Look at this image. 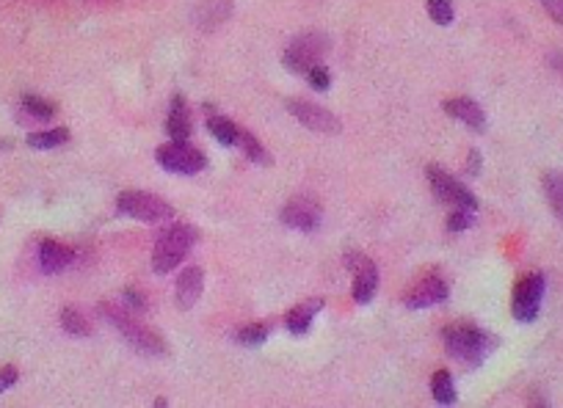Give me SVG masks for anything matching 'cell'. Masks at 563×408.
<instances>
[{"label":"cell","mask_w":563,"mask_h":408,"mask_svg":"<svg viewBox=\"0 0 563 408\" xmlns=\"http://www.w3.org/2000/svg\"><path fill=\"white\" fill-rule=\"evenodd\" d=\"M442 337H445L447 353L467 364V368H481L487 362V356L498 348V337L476 326H451L445 328Z\"/></svg>","instance_id":"1"},{"label":"cell","mask_w":563,"mask_h":408,"mask_svg":"<svg viewBox=\"0 0 563 408\" xmlns=\"http://www.w3.org/2000/svg\"><path fill=\"white\" fill-rule=\"evenodd\" d=\"M100 315L108 317V321L113 323V328H117V332L122 334V337L128 339V343L133 345L139 353H147V356H164L166 353L164 339H160L155 332H149V326H144L141 321H135V317L130 315L128 307H117V303L103 301L100 303Z\"/></svg>","instance_id":"2"},{"label":"cell","mask_w":563,"mask_h":408,"mask_svg":"<svg viewBox=\"0 0 563 408\" xmlns=\"http://www.w3.org/2000/svg\"><path fill=\"white\" fill-rule=\"evenodd\" d=\"M196 240V229L188 227V224H175V227L164 229L155 240L153 251V271L155 274L166 276L177 268V265L185 260V254L191 251Z\"/></svg>","instance_id":"3"},{"label":"cell","mask_w":563,"mask_h":408,"mask_svg":"<svg viewBox=\"0 0 563 408\" xmlns=\"http://www.w3.org/2000/svg\"><path fill=\"white\" fill-rule=\"evenodd\" d=\"M117 211L119 216L135 218L141 224H158V221H169L175 216L171 204L164 202L160 196L147 191H124L119 193L117 199Z\"/></svg>","instance_id":"4"},{"label":"cell","mask_w":563,"mask_h":408,"mask_svg":"<svg viewBox=\"0 0 563 408\" xmlns=\"http://www.w3.org/2000/svg\"><path fill=\"white\" fill-rule=\"evenodd\" d=\"M328 50V36L318 34V31H310V34L296 36L288 45L285 56H282V64L288 67L296 75H307L315 64H321V59Z\"/></svg>","instance_id":"5"},{"label":"cell","mask_w":563,"mask_h":408,"mask_svg":"<svg viewBox=\"0 0 563 408\" xmlns=\"http://www.w3.org/2000/svg\"><path fill=\"white\" fill-rule=\"evenodd\" d=\"M547 279L544 274L534 271V274L523 276L514 290V301H511V315L519 323H534L541 312V301H544Z\"/></svg>","instance_id":"6"},{"label":"cell","mask_w":563,"mask_h":408,"mask_svg":"<svg viewBox=\"0 0 563 408\" xmlns=\"http://www.w3.org/2000/svg\"><path fill=\"white\" fill-rule=\"evenodd\" d=\"M158 164L164 166L166 171H171V175H200L202 169L207 166V158L202 155V149H196V146H191L188 141H169V144L158 146Z\"/></svg>","instance_id":"7"},{"label":"cell","mask_w":563,"mask_h":408,"mask_svg":"<svg viewBox=\"0 0 563 408\" xmlns=\"http://www.w3.org/2000/svg\"><path fill=\"white\" fill-rule=\"evenodd\" d=\"M429 180L440 202L453 204V207H464V211H478L476 193L469 191L467 185H462L456 177L447 175L445 169H440V166H429Z\"/></svg>","instance_id":"8"},{"label":"cell","mask_w":563,"mask_h":408,"mask_svg":"<svg viewBox=\"0 0 563 408\" xmlns=\"http://www.w3.org/2000/svg\"><path fill=\"white\" fill-rule=\"evenodd\" d=\"M346 265L354 274V301L357 303H370L379 290V268L370 257H364L362 251H348Z\"/></svg>","instance_id":"9"},{"label":"cell","mask_w":563,"mask_h":408,"mask_svg":"<svg viewBox=\"0 0 563 408\" xmlns=\"http://www.w3.org/2000/svg\"><path fill=\"white\" fill-rule=\"evenodd\" d=\"M288 111L294 113L296 119H299L304 128L315 130V133H326V135H337L340 133V119L335 117L332 111H326L323 106H318V103H312V99H288Z\"/></svg>","instance_id":"10"},{"label":"cell","mask_w":563,"mask_h":408,"mask_svg":"<svg viewBox=\"0 0 563 408\" xmlns=\"http://www.w3.org/2000/svg\"><path fill=\"white\" fill-rule=\"evenodd\" d=\"M282 224L290 229H299V232H315L321 227V207H318L315 199L299 196L294 202H288L279 213Z\"/></svg>","instance_id":"11"},{"label":"cell","mask_w":563,"mask_h":408,"mask_svg":"<svg viewBox=\"0 0 563 408\" xmlns=\"http://www.w3.org/2000/svg\"><path fill=\"white\" fill-rule=\"evenodd\" d=\"M447 292H451L447 290V281L442 279L440 274L422 276V279L411 287L409 296H406V307H409V310H429L434 303L445 301Z\"/></svg>","instance_id":"12"},{"label":"cell","mask_w":563,"mask_h":408,"mask_svg":"<svg viewBox=\"0 0 563 408\" xmlns=\"http://www.w3.org/2000/svg\"><path fill=\"white\" fill-rule=\"evenodd\" d=\"M445 113L447 117H453V119H458V122L467 124L472 133H483V130H487V113H483V108L478 106L472 97L447 99Z\"/></svg>","instance_id":"13"},{"label":"cell","mask_w":563,"mask_h":408,"mask_svg":"<svg viewBox=\"0 0 563 408\" xmlns=\"http://www.w3.org/2000/svg\"><path fill=\"white\" fill-rule=\"evenodd\" d=\"M177 303H180V310H191V307H196L202 298V292H205V274H202V268H196V265H191V268L182 271L180 276H177Z\"/></svg>","instance_id":"14"},{"label":"cell","mask_w":563,"mask_h":408,"mask_svg":"<svg viewBox=\"0 0 563 408\" xmlns=\"http://www.w3.org/2000/svg\"><path fill=\"white\" fill-rule=\"evenodd\" d=\"M75 260V251L64 243H56V240H41L39 245V268L41 274H61L67 271Z\"/></svg>","instance_id":"15"},{"label":"cell","mask_w":563,"mask_h":408,"mask_svg":"<svg viewBox=\"0 0 563 408\" xmlns=\"http://www.w3.org/2000/svg\"><path fill=\"white\" fill-rule=\"evenodd\" d=\"M191 111L185 106V97L182 94H175L171 97V108L169 117H166V133L171 135V141H188L191 135Z\"/></svg>","instance_id":"16"},{"label":"cell","mask_w":563,"mask_h":408,"mask_svg":"<svg viewBox=\"0 0 563 408\" xmlns=\"http://www.w3.org/2000/svg\"><path fill=\"white\" fill-rule=\"evenodd\" d=\"M232 14V0H205L194 12V23L202 31H213Z\"/></svg>","instance_id":"17"},{"label":"cell","mask_w":563,"mask_h":408,"mask_svg":"<svg viewBox=\"0 0 563 408\" xmlns=\"http://www.w3.org/2000/svg\"><path fill=\"white\" fill-rule=\"evenodd\" d=\"M321 307H323V301H318V298H315V301L299 303L296 310H290L288 317H285V326H288V332L296 334V337H301V334L310 332L312 317L321 312Z\"/></svg>","instance_id":"18"},{"label":"cell","mask_w":563,"mask_h":408,"mask_svg":"<svg viewBox=\"0 0 563 408\" xmlns=\"http://www.w3.org/2000/svg\"><path fill=\"white\" fill-rule=\"evenodd\" d=\"M211 119H207V130H211L213 139L224 146H235L238 144V135H241V128L232 122V119L221 117V113H213V108H207Z\"/></svg>","instance_id":"19"},{"label":"cell","mask_w":563,"mask_h":408,"mask_svg":"<svg viewBox=\"0 0 563 408\" xmlns=\"http://www.w3.org/2000/svg\"><path fill=\"white\" fill-rule=\"evenodd\" d=\"M544 196L550 202V211L558 221H563V171H547L544 175Z\"/></svg>","instance_id":"20"},{"label":"cell","mask_w":563,"mask_h":408,"mask_svg":"<svg viewBox=\"0 0 563 408\" xmlns=\"http://www.w3.org/2000/svg\"><path fill=\"white\" fill-rule=\"evenodd\" d=\"M25 141H28L31 149H56V146H61L70 141V130L67 128L39 130V133H31Z\"/></svg>","instance_id":"21"},{"label":"cell","mask_w":563,"mask_h":408,"mask_svg":"<svg viewBox=\"0 0 563 408\" xmlns=\"http://www.w3.org/2000/svg\"><path fill=\"white\" fill-rule=\"evenodd\" d=\"M431 395L442 406H451L456 403V386H453V375L447 370H436L434 379H431Z\"/></svg>","instance_id":"22"},{"label":"cell","mask_w":563,"mask_h":408,"mask_svg":"<svg viewBox=\"0 0 563 408\" xmlns=\"http://www.w3.org/2000/svg\"><path fill=\"white\" fill-rule=\"evenodd\" d=\"M23 111L28 113V117H34L36 122H50V119L56 117L53 103H47V99L36 97V94H28V97H23Z\"/></svg>","instance_id":"23"},{"label":"cell","mask_w":563,"mask_h":408,"mask_svg":"<svg viewBox=\"0 0 563 408\" xmlns=\"http://www.w3.org/2000/svg\"><path fill=\"white\" fill-rule=\"evenodd\" d=\"M61 328L72 334V337H92V326L86 323V317L77 310H72V307L61 310Z\"/></svg>","instance_id":"24"},{"label":"cell","mask_w":563,"mask_h":408,"mask_svg":"<svg viewBox=\"0 0 563 408\" xmlns=\"http://www.w3.org/2000/svg\"><path fill=\"white\" fill-rule=\"evenodd\" d=\"M238 146H241V149L247 152V158L254 160V164H260V166H268L271 164L265 146L260 144V141L254 139L252 133H247V130H241V135H238Z\"/></svg>","instance_id":"25"},{"label":"cell","mask_w":563,"mask_h":408,"mask_svg":"<svg viewBox=\"0 0 563 408\" xmlns=\"http://www.w3.org/2000/svg\"><path fill=\"white\" fill-rule=\"evenodd\" d=\"M235 339H238L241 345H249V348L263 345L265 339H268V326H263V323H252V326L241 328V332L235 334Z\"/></svg>","instance_id":"26"},{"label":"cell","mask_w":563,"mask_h":408,"mask_svg":"<svg viewBox=\"0 0 563 408\" xmlns=\"http://www.w3.org/2000/svg\"><path fill=\"white\" fill-rule=\"evenodd\" d=\"M429 9V17L434 20L436 25H451L453 23V3L451 0H429L426 3Z\"/></svg>","instance_id":"27"},{"label":"cell","mask_w":563,"mask_h":408,"mask_svg":"<svg viewBox=\"0 0 563 408\" xmlns=\"http://www.w3.org/2000/svg\"><path fill=\"white\" fill-rule=\"evenodd\" d=\"M476 224V211H464V207H456V211L447 216V229L451 232H464Z\"/></svg>","instance_id":"28"},{"label":"cell","mask_w":563,"mask_h":408,"mask_svg":"<svg viewBox=\"0 0 563 408\" xmlns=\"http://www.w3.org/2000/svg\"><path fill=\"white\" fill-rule=\"evenodd\" d=\"M307 81H310V86L315 88V92H328V86H332V72L323 64H315L307 72Z\"/></svg>","instance_id":"29"},{"label":"cell","mask_w":563,"mask_h":408,"mask_svg":"<svg viewBox=\"0 0 563 408\" xmlns=\"http://www.w3.org/2000/svg\"><path fill=\"white\" fill-rule=\"evenodd\" d=\"M539 3L558 25H563V0H539Z\"/></svg>","instance_id":"30"},{"label":"cell","mask_w":563,"mask_h":408,"mask_svg":"<svg viewBox=\"0 0 563 408\" xmlns=\"http://www.w3.org/2000/svg\"><path fill=\"white\" fill-rule=\"evenodd\" d=\"M14 384H17V370H14V368L0 370V395H3L7 389H12Z\"/></svg>","instance_id":"31"},{"label":"cell","mask_w":563,"mask_h":408,"mask_svg":"<svg viewBox=\"0 0 563 408\" xmlns=\"http://www.w3.org/2000/svg\"><path fill=\"white\" fill-rule=\"evenodd\" d=\"M122 298H124V307H128V310H135V312L144 310V303H147L135 290H124Z\"/></svg>","instance_id":"32"},{"label":"cell","mask_w":563,"mask_h":408,"mask_svg":"<svg viewBox=\"0 0 563 408\" xmlns=\"http://www.w3.org/2000/svg\"><path fill=\"white\" fill-rule=\"evenodd\" d=\"M481 166H483L481 152L469 149V160H467V171H469V175H481Z\"/></svg>","instance_id":"33"},{"label":"cell","mask_w":563,"mask_h":408,"mask_svg":"<svg viewBox=\"0 0 563 408\" xmlns=\"http://www.w3.org/2000/svg\"><path fill=\"white\" fill-rule=\"evenodd\" d=\"M550 67L552 70H558L563 75V53H552L550 56Z\"/></svg>","instance_id":"34"}]
</instances>
